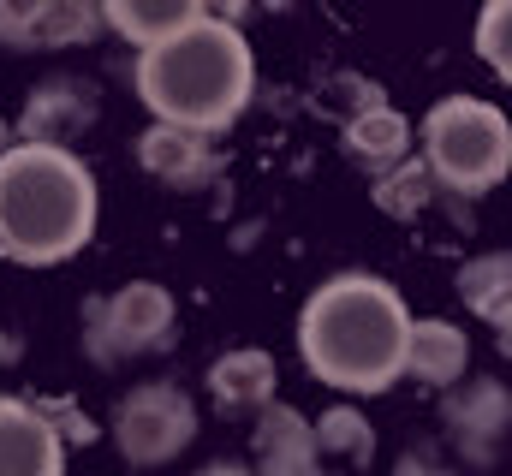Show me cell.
I'll list each match as a JSON object with an SVG mask.
<instances>
[{
  "mask_svg": "<svg viewBox=\"0 0 512 476\" xmlns=\"http://www.w3.org/2000/svg\"><path fill=\"white\" fill-rule=\"evenodd\" d=\"M411 310L376 274H334L298 310V357L340 393H387L405 375Z\"/></svg>",
  "mask_w": 512,
  "mask_h": 476,
  "instance_id": "cell-1",
  "label": "cell"
},
{
  "mask_svg": "<svg viewBox=\"0 0 512 476\" xmlns=\"http://www.w3.org/2000/svg\"><path fill=\"white\" fill-rule=\"evenodd\" d=\"M256 90V54L239 36L233 18L203 12L179 36L155 42L137 54V96L155 114V125L215 137L251 108Z\"/></svg>",
  "mask_w": 512,
  "mask_h": 476,
  "instance_id": "cell-2",
  "label": "cell"
},
{
  "mask_svg": "<svg viewBox=\"0 0 512 476\" xmlns=\"http://www.w3.org/2000/svg\"><path fill=\"white\" fill-rule=\"evenodd\" d=\"M96 233V179L72 149L12 143L0 155V256L54 268Z\"/></svg>",
  "mask_w": 512,
  "mask_h": 476,
  "instance_id": "cell-3",
  "label": "cell"
},
{
  "mask_svg": "<svg viewBox=\"0 0 512 476\" xmlns=\"http://www.w3.org/2000/svg\"><path fill=\"white\" fill-rule=\"evenodd\" d=\"M423 167L459 197H483L512 173V119L483 96H447L423 114Z\"/></svg>",
  "mask_w": 512,
  "mask_h": 476,
  "instance_id": "cell-4",
  "label": "cell"
},
{
  "mask_svg": "<svg viewBox=\"0 0 512 476\" xmlns=\"http://www.w3.org/2000/svg\"><path fill=\"white\" fill-rule=\"evenodd\" d=\"M191 435H197V405L173 381H137L114 411V447L131 465H167L191 447Z\"/></svg>",
  "mask_w": 512,
  "mask_h": 476,
  "instance_id": "cell-5",
  "label": "cell"
},
{
  "mask_svg": "<svg viewBox=\"0 0 512 476\" xmlns=\"http://www.w3.org/2000/svg\"><path fill=\"white\" fill-rule=\"evenodd\" d=\"M173 292L155 280H131L114 298L90 304V357L96 363H126V357L161 352L173 340Z\"/></svg>",
  "mask_w": 512,
  "mask_h": 476,
  "instance_id": "cell-6",
  "label": "cell"
},
{
  "mask_svg": "<svg viewBox=\"0 0 512 476\" xmlns=\"http://www.w3.org/2000/svg\"><path fill=\"white\" fill-rule=\"evenodd\" d=\"M102 30L90 0H0V42L12 48H84Z\"/></svg>",
  "mask_w": 512,
  "mask_h": 476,
  "instance_id": "cell-7",
  "label": "cell"
},
{
  "mask_svg": "<svg viewBox=\"0 0 512 476\" xmlns=\"http://www.w3.org/2000/svg\"><path fill=\"white\" fill-rule=\"evenodd\" d=\"M0 476H66V441L30 399L0 393Z\"/></svg>",
  "mask_w": 512,
  "mask_h": 476,
  "instance_id": "cell-8",
  "label": "cell"
},
{
  "mask_svg": "<svg viewBox=\"0 0 512 476\" xmlns=\"http://www.w3.org/2000/svg\"><path fill=\"white\" fill-rule=\"evenodd\" d=\"M256 476H322L316 429L292 405H268L256 423Z\"/></svg>",
  "mask_w": 512,
  "mask_h": 476,
  "instance_id": "cell-9",
  "label": "cell"
},
{
  "mask_svg": "<svg viewBox=\"0 0 512 476\" xmlns=\"http://www.w3.org/2000/svg\"><path fill=\"white\" fill-rule=\"evenodd\" d=\"M137 161H143V173H155V179L173 185V191H197V185L215 173L209 137L173 131V125H149V131L137 137Z\"/></svg>",
  "mask_w": 512,
  "mask_h": 476,
  "instance_id": "cell-10",
  "label": "cell"
},
{
  "mask_svg": "<svg viewBox=\"0 0 512 476\" xmlns=\"http://www.w3.org/2000/svg\"><path fill=\"white\" fill-rule=\"evenodd\" d=\"M90 119H96V102L84 96V84H42V90L30 96V108L18 114V143L66 149Z\"/></svg>",
  "mask_w": 512,
  "mask_h": 476,
  "instance_id": "cell-11",
  "label": "cell"
},
{
  "mask_svg": "<svg viewBox=\"0 0 512 476\" xmlns=\"http://www.w3.org/2000/svg\"><path fill=\"white\" fill-rule=\"evenodd\" d=\"M447 423H453V441L483 459V453L501 447V435L512 429V393L495 387V381H471V387H459L447 399Z\"/></svg>",
  "mask_w": 512,
  "mask_h": 476,
  "instance_id": "cell-12",
  "label": "cell"
},
{
  "mask_svg": "<svg viewBox=\"0 0 512 476\" xmlns=\"http://www.w3.org/2000/svg\"><path fill=\"white\" fill-rule=\"evenodd\" d=\"M274 381H280V369H274V357L262 346H239V352L209 363V393H215L221 411H268L274 405Z\"/></svg>",
  "mask_w": 512,
  "mask_h": 476,
  "instance_id": "cell-13",
  "label": "cell"
},
{
  "mask_svg": "<svg viewBox=\"0 0 512 476\" xmlns=\"http://www.w3.org/2000/svg\"><path fill=\"white\" fill-rule=\"evenodd\" d=\"M471 363V340L465 328L429 316V322H411V346H405V375L423 381V387H453Z\"/></svg>",
  "mask_w": 512,
  "mask_h": 476,
  "instance_id": "cell-14",
  "label": "cell"
},
{
  "mask_svg": "<svg viewBox=\"0 0 512 476\" xmlns=\"http://www.w3.org/2000/svg\"><path fill=\"white\" fill-rule=\"evenodd\" d=\"M197 18H203L197 0H108V6H102V24H108L114 36L137 42V48H155V42L179 36V30L197 24Z\"/></svg>",
  "mask_w": 512,
  "mask_h": 476,
  "instance_id": "cell-15",
  "label": "cell"
},
{
  "mask_svg": "<svg viewBox=\"0 0 512 476\" xmlns=\"http://www.w3.org/2000/svg\"><path fill=\"white\" fill-rule=\"evenodd\" d=\"M346 155L376 167V173H393L411 161V119L399 108H370V114H352L346 119Z\"/></svg>",
  "mask_w": 512,
  "mask_h": 476,
  "instance_id": "cell-16",
  "label": "cell"
},
{
  "mask_svg": "<svg viewBox=\"0 0 512 476\" xmlns=\"http://www.w3.org/2000/svg\"><path fill=\"white\" fill-rule=\"evenodd\" d=\"M459 298H465L483 322H495V310L512 304V250H483V256H471V262L459 268Z\"/></svg>",
  "mask_w": 512,
  "mask_h": 476,
  "instance_id": "cell-17",
  "label": "cell"
},
{
  "mask_svg": "<svg viewBox=\"0 0 512 476\" xmlns=\"http://www.w3.org/2000/svg\"><path fill=\"white\" fill-rule=\"evenodd\" d=\"M316 447H322V453H334V459L370 465L376 435H370V423H364L352 405H334V411H322V423H316Z\"/></svg>",
  "mask_w": 512,
  "mask_h": 476,
  "instance_id": "cell-18",
  "label": "cell"
},
{
  "mask_svg": "<svg viewBox=\"0 0 512 476\" xmlns=\"http://www.w3.org/2000/svg\"><path fill=\"white\" fill-rule=\"evenodd\" d=\"M429 191H435V173L417 167V161H405V167H393V173L376 179V209H382V215H399V221H411V215L429 203Z\"/></svg>",
  "mask_w": 512,
  "mask_h": 476,
  "instance_id": "cell-19",
  "label": "cell"
},
{
  "mask_svg": "<svg viewBox=\"0 0 512 476\" xmlns=\"http://www.w3.org/2000/svg\"><path fill=\"white\" fill-rule=\"evenodd\" d=\"M477 54L495 66V78L512 84V0L483 6V18H477Z\"/></svg>",
  "mask_w": 512,
  "mask_h": 476,
  "instance_id": "cell-20",
  "label": "cell"
},
{
  "mask_svg": "<svg viewBox=\"0 0 512 476\" xmlns=\"http://www.w3.org/2000/svg\"><path fill=\"white\" fill-rule=\"evenodd\" d=\"M393 476H453L447 465H435V459H423V453H411V459H399V471Z\"/></svg>",
  "mask_w": 512,
  "mask_h": 476,
  "instance_id": "cell-21",
  "label": "cell"
},
{
  "mask_svg": "<svg viewBox=\"0 0 512 476\" xmlns=\"http://www.w3.org/2000/svg\"><path fill=\"white\" fill-rule=\"evenodd\" d=\"M495 340H501V352L512 357V304L507 310H495Z\"/></svg>",
  "mask_w": 512,
  "mask_h": 476,
  "instance_id": "cell-22",
  "label": "cell"
},
{
  "mask_svg": "<svg viewBox=\"0 0 512 476\" xmlns=\"http://www.w3.org/2000/svg\"><path fill=\"white\" fill-rule=\"evenodd\" d=\"M12 357H18V340H12V334H0V363H12Z\"/></svg>",
  "mask_w": 512,
  "mask_h": 476,
  "instance_id": "cell-23",
  "label": "cell"
},
{
  "mask_svg": "<svg viewBox=\"0 0 512 476\" xmlns=\"http://www.w3.org/2000/svg\"><path fill=\"white\" fill-rule=\"evenodd\" d=\"M12 143H18V131H12V125H6V119H0V155H6V149H12Z\"/></svg>",
  "mask_w": 512,
  "mask_h": 476,
  "instance_id": "cell-24",
  "label": "cell"
},
{
  "mask_svg": "<svg viewBox=\"0 0 512 476\" xmlns=\"http://www.w3.org/2000/svg\"><path fill=\"white\" fill-rule=\"evenodd\" d=\"M203 476H251V471H239V465H209Z\"/></svg>",
  "mask_w": 512,
  "mask_h": 476,
  "instance_id": "cell-25",
  "label": "cell"
}]
</instances>
